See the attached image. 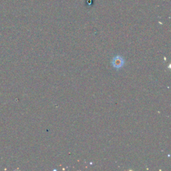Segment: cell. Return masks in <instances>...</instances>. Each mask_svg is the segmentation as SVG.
I'll use <instances>...</instances> for the list:
<instances>
[{"label":"cell","instance_id":"1","mask_svg":"<svg viewBox=\"0 0 171 171\" xmlns=\"http://www.w3.org/2000/svg\"><path fill=\"white\" fill-rule=\"evenodd\" d=\"M123 65V59L120 58L119 57H116V58H114L113 60V66L115 68H120Z\"/></svg>","mask_w":171,"mask_h":171}]
</instances>
